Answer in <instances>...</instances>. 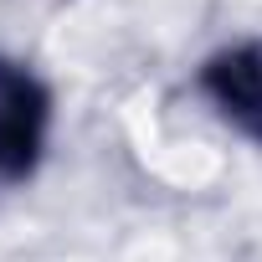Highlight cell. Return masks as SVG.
Returning a JSON list of instances; mask_svg holds the SVG:
<instances>
[{"label": "cell", "mask_w": 262, "mask_h": 262, "mask_svg": "<svg viewBox=\"0 0 262 262\" xmlns=\"http://www.w3.org/2000/svg\"><path fill=\"white\" fill-rule=\"evenodd\" d=\"M31 144H36V93L26 77L0 67V175L21 170Z\"/></svg>", "instance_id": "obj_1"}]
</instances>
